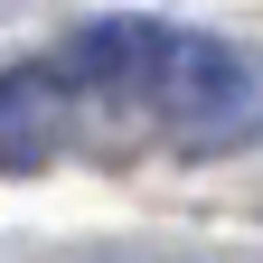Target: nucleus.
<instances>
[{
    "label": "nucleus",
    "instance_id": "f257e3e1",
    "mask_svg": "<svg viewBox=\"0 0 263 263\" xmlns=\"http://www.w3.org/2000/svg\"><path fill=\"white\" fill-rule=\"evenodd\" d=\"M141 113L170 132V151L216 160V151H235V141H254V132H263V66H254L235 38H207V28H160Z\"/></svg>",
    "mask_w": 263,
    "mask_h": 263
},
{
    "label": "nucleus",
    "instance_id": "f03ea898",
    "mask_svg": "<svg viewBox=\"0 0 263 263\" xmlns=\"http://www.w3.org/2000/svg\"><path fill=\"white\" fill-rule=\"evenodd\" d=\"M76 85L57 76V57L47 66H10L0 76V170H19V179H38L66 160V141H76Z\"/></svg>",
    "mask_w": 263,
    "mask_h": 263
},
{
    "label": "nucleus",
    "instance_id": "7ed1b4c3",
    "mask_svg": "<svg viewBox=\"0 0 263 263\" xmlns=\"http://www.w3.org/2000/svg\"><path fill=\"white\" fill-rule=\"evenodd\" d=\"M160 57V19H85L57 47V76L76 85V104H141Z\"/></svg>",
    "mask_w": 263,
    "mask_h": 263
}]
</instances>
